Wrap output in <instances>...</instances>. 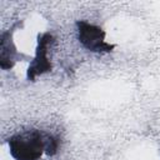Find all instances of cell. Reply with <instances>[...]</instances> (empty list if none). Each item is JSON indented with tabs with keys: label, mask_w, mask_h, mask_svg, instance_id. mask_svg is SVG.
<instances>
[{
	"label": "cell",
	"mask_w": 160,
	"mask_h": 160,
	"mask_svg": "<svg viewBox=\"0 0 160 160\" xmlns=\"http://www.w3.org/2000/svg\"><path fill=\"white\" fill-rule=\"evenodd\" d=\"M46 139L40 132H25L9 139L10 154L15 160H38L46 151Z\"/></svg>",
	"instance_id": "6da1fadb"
},
{
	"label": "cell",
	"mask_w": 160,
	"mask_h": 160,
	"mask_svg": "<svg viewBox=\"0 0 160 160\" xmlns=\"http://www.w3.org/2000/svg\"><path fill=\"white\" fill-rule=\"evenodd\" d=\"M78 38L88 50L94 52H106L114 48L105 41V31L101 28L86 21L78 22Z\"/></svg>",
	"instance_id": "7a4b0ae2"
},
{
	"label": "cell",
	"mask_w": 160,
	"mask_h": 160,
	"mask_svg": "<svg viewBox=\"0 0 160 160\" xmlns=\"http://www.w3.org/2000/svg\"><path fill=\"white\" fill-rule=\"evenodd\" d=\"M51 41H52V36L50 34H42L41 36H39V44L36 48L35 58L28 70L29 80H34L38 75H41L51 70V64L48 58V49Z\"/></svg>",
	"instance_id": "3957f363"
}]
</instances>
